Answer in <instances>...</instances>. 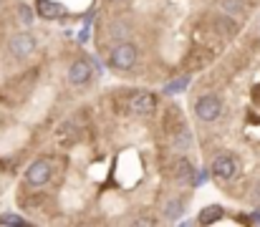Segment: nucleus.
<instances>
[{
	"mask_svg": "<svg viewBox=\"0 0 260 227\" xmlns=\"http://www.w3.org/2000/svg\"><path fill=\"white\" fill-rule=\"evenodd\" d=\"M217 5H220V10L228 13V15H238V13L245 10V0H220Z\"/></svg>",
	"mask_w": 260,
	"mask_h": 227,
	"instance_id": "4468645a",
	"label": "nucleus"
},
{
	"mask_svg": "<svg viewBox=\"0 0 260 227\" xmlns=\"http://www.w3.org/2000/svg\"><path fill=\"white\" fill-rule=\"evenodd\" d=\"M63 5L61 3H51V0H41V5H38V13L43 15V18H61L63 15Z\"/></svg>",
	"mask_w": 260,
	"mask_h": 227,
	"instance_id": "9b49d317",
	"label": "nucleus"
},
{
	"mask_svg": "<svg viewBox=\"0 0 260 227\" xmlns=\"http://www.w3.org/2000/svg\"><path fill=\"white\" fill-rule=\"evenodd\" d=\"M253 200H255V202H260V182L255 184V194H253Z\"/></svg>",
	"mask_w": 260,
	"mask_h": 227,
	"instance_id": "f3484780",
	"label": "nucleus"
},
{
	"mask_svg": "<svg viewBox=\"0 0 260 227\" xmlns=\"http://www.w3.org/2000/svg\"><path fill=\"white\" fill-rule=\"evenodd\" d=\"M174 179L179 184H187V182L194 179V167H192L189 159H177V164H174Z\"/></svg>",
	"mask_w": 260,
	"mask_h": 227,
	"instance_id": "1a4fd4ad",
	"label": "nucleus"
},
{
	"mask_svg": "<svg viewBox=\"0 0 260 227\" xmlns=\"http://www.w3.org/2000/svg\"><path fill=\"white\" fill-rule=\"evenodd\" d=\"M69 83L71 86H86L88 81H91V76H93V66H91V61L86 58H79V61H74L71 63V69H69Z\"/></svg>",
	"mask_w": 260,
	"mask_h": 227,
	"instance_id": "0eeeda50",
	"label": "nucleus"
},
{
	"mask_svg": "<svg viewBox=\"0 0 260 227\" xmlns=\"http://www.w3.org/2000/svg\"><path fill=\"white\" fill-rule=\"evenodd\" d=\"M129 109H132L134 114H139V116H149V114H154V109H157V96H154L152 91H137V93L129 99Z\"/></svg>",
	"mask_w": 260,
	"mask_h": 227,
	"instance_id": "423d86ee",
	"label": "nucleus"
},
{
	"mask_svg": "<svg viewBox=\"0 0 260 227\" xmlns=\"http://www.w3.org/2000/svg\"><path fill=\"white\" fill-rule=\"evenodd\" d=\"M210 61H212V53L192 51V58H187V61H184V66H187V69H202V66H207Z\"/></svg>",
	"mask_w": 260,
	"mask_h": 227,
	"instance_id": "ddd939ff",
	"label": "nucleus"
},
{
	"mask_svg": "<svg viewBox=\"0 0 260 227\" xmlns=\"http://www.w3.org/2000/svg\"><path fill=\"white\" fill-rule=\"evenodd\" d=\"M215 28H217L222 36H235V33H238V23H235L228 13H222V15L215 20Z\"/></svg>",
	"mask_w": 260,
	"mask_h": 227,
	"instance_id": "f8f14e48",
	"label": "nucleus"
},
{
	"mask_svg": "<svg viewBox=\"0 0 260 227\" xmlns=\"http://www.w3.org/2000/svg\"><path fill=\"white\" fill-rule=\"evenodd\" d=\"M36 48H38L36 36L28 33V30H20V33H15V36L8 41V51H10V56L18 58V61H25L28 56H33Z\"/></svg>",
	"mask_w": 260,
	"mask_h": 227,
	"instance_id": "7ed1b4c3",
	"label": "nucleus"
},
{
	"mask_svg": "<svg viewBox=\"0 0 260 227\" xmlns=\"http://www.w3.org/2000/svg\"><path fill=\"white\" fill-rule=\"evenodd\" d=\"M238 172H240V161H238L235 154H220V156H215V161H212V174H215V179H220V182H233V179L238 177Z\"/></svg>",
	"mask_w": 260,
	"mask_h": 227,
	"instance_id": "39448f33",
	"label": "nucleus"
},
{
	"mask_svg": "<svg viewBox=\"0 0 260 227\" xmlns=\"http://www.w3.org/2000/svg\"><path fill=\"white\" fill-rule=\"evenodd\" d=\"M222 111H225L222 99L215 96V93H205V96H200V99L194 101V116H197L200 121H205V124L217 121V119L222 116Z\"/></svg>",
	"mask_w": 260,
	"mask_h": 227,
	"instance_id": "f03ea898",
	"label": "nucleus"
},
{
	"mask_svg": "<svg viewBox=\"0 0 260 227\" xmlns=\"http://www.w3.org/2000/svg\"><path fill=\"white\" fill-rule=\"evenodd\" d=\"M222 207L220 205H210V207H205L202 212H200V217H197V222L200 225H212V222H217V220H222Z\"/></svg>",
	"mask_w": 260,
	"mask_h": 227,
	"instance_id": "9d476101",
	"label": "nucleus"
},
{
	"mask_svg": "<svg viewBox=\"0 0 260 227\" xmlns=\"http://www.w3.org/2000/svg\"><path fill=\"white\" fill-rule=\"evenodd\" d=\"M0 225H28V220H25V217H18V215H13V212H8V215H0Z\"/></svg>",
	"mask_w": 260,
	"mask_h": 227,
	"instance_id": "2eb2a0df",
	"label": "nucleus"
},
{
	"mask_svg": "<svg viewBox=\"0 0 260 227\" xmlns=\"http://www.w3.org/2000/svg\"><path fill=\"white\" fill-rule=\"evenodd\" d=\"M137 58H139V48L134 43L129 41L114 43V48L109 51V69L116 74H126L137 66Z\"/></svg>",
	"mask_w": 260,
	"mask_h": 227,
	"instance_id": "f257e3e1",
	"label": "nucleus"
},
{
	"mask_svg": "<svg viewBox=\"0 0 260 227\" xmlns=\"http://www.w3.org/2000/svg\"><path fill=\"white\" fill-rule=\"evenodd\" d=\"M18 15H20V20H23V23H30V20H33V13H30V8H28V5H20V8H18Z\"/></svg>",
	"mask_w": 260,
	"mask_h": 227,
	"instance_id": "dca6fc26",
	"label": "nucleus"
},
{
	"mask_svg": "<svg viewBox=\"0 0 260 227\" xmlns=\"http://www.w3.org/2000/svg\"><path fill=\"white\" fill-rule=\"evenodd\" d=\"M53 179V161L51 159H36L25 169V184L28 187H46Z\"/></svg>",
	"mask_w": 260,
	"mask_h": 227,
	"instance_id": "20e7f679",
	"label": "nucleus"
},
{
	"mask_svg": "<svg viewBox=\"0 0 260 227\" xmlns=\"http://www.w3.org/2000/svg\"><path fill=\"white\" fill-rule=\"evenodd\" d=\"M162 215L167 222H177L182 215H184V200L182 197H170L165 205H162Z\"/></svg>",
	"mask_w": 260,
	"mask_h": 227,
	"instance_id": "6e6552de",
	"label": "nucleus"
}]
</instances>
